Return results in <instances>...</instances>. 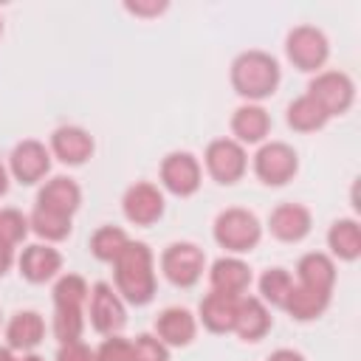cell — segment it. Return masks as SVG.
I'll use <instances>...</instances> for the list:
<instances>
[{"label":"cell","instance_id":"cell-1","mask_svg":"<svg viewBox=\"0 0 361 361\" xmlns=\"http://www.w3.org/2000/svg\"><path fill=\"white\" fill-rule=\"evenodd\" d=\"M113 276L124 302L135 307L149 305L155 296V265H152L149 245L130 240L121 248V254L113 259Z\"/></svg>","mask_w":361,"mask_h":361},{"label":"cell","instance_id":"cell-2","mask_svg":"<svg viewBox=\"0 0 361 361\" xmlns=\"http://www.w3.org/2000/svg\"><path fill=\"white\" fill-rule=\"evenodd\" d=\"M231 85L243 99H248V104L262 102L279 85V65L265 51H243L231 62Z\"/></svg>","mask_w":361,"mask_h":361},{"label":"cell","instance_id":"cell-3","mask_svg":"<svg viewBox=\"0 0 361 361\" xmlns=\"http://www.w3.org/2000/svg\"><path fill=\"white\" fill-rule=\"evenodd\" d=\"M212 234H214V240H217L220 248H226L231 254H245V251L257 248V243L262 237V226H259V220H257L254 212L240 209V206H231V209H226V212L217 214Z\"/></svg>","mask_w":361,"mask_h":361},{"label":"cell","instance_id":"cell-4","mask_svg":"<svg viewBox=\"0 0 361 361\" xmlns=\"http://www.w3.org/2000/svg\"><path fill=\"white\" fill-rule=\"evenodd\" d=\"M285 51H288V59L293 62V68L310 73V71H319L327 62L330 42H327L322 28H316V25H296V28H290V34L285 39Z\"/></svg>","mask_w":361,"mask_h":361},{"label":"cell","instance_id":"cell-5","mask_svg":"<svg viewBox=\"0 0 361 361\" xmlns=\"http://www.w3.org/2000/svg\"><path fill=\"white\" fill-rule=\"evenodd\" d=\"M307 96H313L322 104V110L333 118V116H341V113H347L353 107L355 85L344 71H322V73H316L310 79Z\"/></svg>","mask_w":361,"mask_h":361},{"label":"cell","instance_id":"cell-6","mask_svg":"<svg viewBox=\"0 0 361 361\" xmlns=\"http://www.w3.org/2000/svg\"><path fill=\"white\" fill-rule=\"evenodd\" d=\"M299 169V155L285 141H268L254 155V172L268 186H285Z\"/></svg>","mask_w":361,"mask_h":361},{"label":"cell","instance_id":"cell-7","mask_svg":"<svg viewBox=\"0 0 361 361\" xmlns=\"http://www.w3.org/2000/svg\"><path fill=\"white\" fill-rule=\"evenodd\" d=\"M206 268V254L195 243H172L161 254V271L175 288H192Z\"/></svg>","mask_w":361,"mask_h":361},{"label":"cell","instance_id":"cell-8","mask_svg":"<svg viewBox=\"0 0 361 361\" xmlns=\"http://www.w3.org/2000/svg\"><path fill=\"white\" fill-rule=\"evenodd\" d=\"M206 169L209 175L217 180V183H237L243 175H245V166H248V158H245V149L243 144H237L234 138H214L209 147H206Z\"/></svg>","mask_w":361,"mask_h":361},{"label":"cell","instance_id":"cell-9","mask_svg":"<svg viewBox=\"0 0 361 361\" xmlns=\"http://www.w3.org/2000/svg\"><path fill=\"white\" fill-rule=\"evenodd\" d=\"M90 324L96 333L104 336H118V330L127 324V310L121 296L107 285V282H96L90 288Z\"/></svg>","mask_w":361,"mask_h":361},{"label":"cell","instance_id":"cell-10","mask_svg":"<svg viewBox=\"0 0 361 361\" xmlns=\"http://www.w3.org/2000/svg\"><path fill=\"white\" fill-rule=\"evenodd\" d=\"M200 178H203V169L192 152H169L161 161V183L166 192L178 197L195 195L200 189Z\"/></svg>","mask_w":361,"mask_h":361},{"label":"cell","instance_id":"cell-11","mask_svg":"<svg viewBox=\"0 0 361 361\" xmlns=\"http://www.w3.org/2000/svg\"><path fill=\"white\" fill-rule=\"evenodd\" d=\"M121 209H124V217L130 223H135V226H152L164 214V192L155 183L138 180V183H133L124 192Z\"/></svg>","mask_w":361,"mask_h":361},{"label":"cell","instance_id":"cell-12","mask_svg":"<svg viewBox=\"0 0 361 361\" xmlns=\"http://www.w3.org/2000/svg\"><path fill=\"white\" fill-rule=\"evenodd\" d=\"M8 166H11V175L23 186H31V183H37V180H42L48 175V169H51V152L45 149L42 141L25 138V141H20L11 149Z\"/></svg>","mask_w":361,"mask_h":361},{"label":"cell","instance_id":"cell-13","mask_svg":"<svg viewBox=\"0 0 361 361\" xmlns=\"http://www.w3.org/2000/svg\"><path fill=\"white\" fill-rule=\"evenodd\" d=\"M310 226H313V217H310V209L302 206V203H279L271 217H268V228L276 240L282 243H299L310 234Z\"/></svg>","mask_w":361,"mask_h":361},{"label":"cell","instance_id":"cell-14","mask_svg":"<svg viewBox=\"0 0 361 361\" xmlns=\"http://www.w3.org/2000/svg\"><path fill=\"white\" fill-rule=\"evenodd\" d=\"M51 152L68 166H82L93 155V135L73 124L56 127L51 133Z\"/></svg>","mask_w":361,"mask_h":361},{"label":"cell","instance_id":"cell-15","mask_svg":"<svg viewBox=\"0 0 361 361\" xmlns=\"http://www.w3.org/2000/svg\"><path fill=\"white\" fill-rule=\"evenodd\" d=\"M155 336L166 347H186L197 336V319L186 307H166L155 319Z\"/></svg>","mask_w":361,"mask_h":361},{"label":"cell","instance_id":"cell-16","mask_svg":"<svg viewBox=\"0 0 361 361\" xmlns=\"http://www.w3.org/2000/svg\"><path fill=\"white\" fill-rule=\"evenodd\" d=\"M209 285L217 293H228V296H243L251 285V268L237 259V257H220L212 262L209 271Z\"/></svg>","mask_w":361,"mask_h":361},{"label":"cell","instance_id":"cell-17","mask_svg":"<svg viewBox=\"0 0 361 361\" xmlns=\"http://www.w3.org/2000/svg\"><path fill=\"white\" fill-rule=\"evenodd\" d=\"M79 203H82V189L73 178H65V175L51 178L37 195V206L56 212V214H65V217H73Z\"/></svg>","mask_w":361,"mask_h":361},{"label":"cell","instance_id":"cell-18","mask_svg":"<svg viewBox=\"0 0 361 361\" xmlns=\"http://www.w3.org/2000/svg\"><path fill=\"white\" fill-rule=\"evenodd\" d=\"M20 274L34 282V285H42L48 279H54L59 271H62V254L51 245H28L23 254H20Z\"/></svg>","mask_w":361,"mask_h":361},{"label":"cell","instance_id":"cell-19","mask_svg":"<svg viewBox=\"0 0 361 361\" xmlns=\"http://www.w3.org/2000/svg\"><path fill=\"white\" fill-rule=\"evenodd\" d=\"M271 330V313L259 296H240L237 305V319H234V333L243 341H259Z\"/></svg>","mask_w":361,"mask_h":361},{"label":"cell","instance_id":"cell-20","mask_svg":"<svg viewBox=\"0 0 361 361\" xmlns=\"http://www.w3.org/2000/svg\"><path fill=\"white\" fill-rule=\"evenodd\" d=\"M237 305L240 296H228V293H206L200 299V322L206 330L212 333H231L234 330V319H237Z\"/></svg>","mask_w":361,"mask_h":361},{"label":"cell","instance_id":"cell-21","mask_svg":"<svg viewBox=\"0 0 361 361\" xmlns=\"http://www.w3.org/2000/svg\"><path fill=\"white\" fill-rule=\"evenodd\" d=\"M45 336V322L37 310H20L6 324V347L8 350H34Z\"/></svg>","mask_w":361,"mask_h":361},{"label":"cell","instance_id":"cell-22","mask_svg":"<svg viewBox=\"0 0 361 361\" xmlns=\"http://www.w3.org/2000/svg\"><path fill=\"white\" fill-rule=\"evenodd\" d=\"M231 133L237 144H259L271 133V116L259 104H243L231 116Z\"/></svg>","mask_w":361,"mask_h":361},{"label":"cell","instance_id":"cell-23","mask_svg":"<svg viewBox=\"0 0 361 361\" xmlns=\"http://www.w3.org/2000/svg\"><path fill=\"white\" fill-rule=\"evenodd\" d=\"M296 276H299V285H307V288L333 293V285H336V262L327 254H322V251H310V254H305L296 262Z\"/></svg>","mask_w":361,"mask_h":361},{"label":"cell","instance_id":"cell-24","mask_svg":"<svg viewBox=\"0 0 361 361\" xmlns=\"http://www.w3.org/2000/svg\"><path fill=\"white\" fill-rule=\"evenodd\" d=\"M327 305H330L327 290H316V288H307V285H293V290L285 302V310L296 322H313L327 310Z\"/></svg>","mask_w":361,"mask_h":361},{"label":"cell","instance_id":"cell-25","mask_svg":"<svg viewBox=\"0 0 361 361\" xmlns=\"http://www.w3.org/2000/svg\"><path fill=\"white\" fill-rule=\"evenodd\" d=\"M327 245L338 259H358L361 257V226L353 217H341L327 231Z\"/></svg>","mask_w":361,"mask_h":361},{"label":"cell","instance_id":"cell-26","mask_svg":"<svg viewBox=\"0 0 361 361\" xmlns=\"http://www.w3.org/2000/svg\"><path fill=\"white\" fill-rule=\"evenodd\" d=\"M330 121V116L322 110V104L313 96H299L288 104V127L296 133H316Z\"/></svg>","mask_w":361,"mask_h":361},{"label":"cell","instance_id":"cell-27","mask_svg":"<svg viewBox=\"0 0 361 361\" xmlns=\"http://www.w3.org/2000/svg\"><path fill=\"white\" fill-rule=\"evenodd\" d=\"M28 226L34 234H39L42 240L48 243H56V240H65L71 234V217L65 214H56V212H48L42 206H34L31 217H28Z\"/></svg>","mask_w":361,"mask_h":361},{"label":"cell","instance_id":"cell-28","mask_svg":"<svg viewBox=\"0 0 361 361\" xmlns=\"http://www.w3.org/2000/svg\"><path fill=\"white\" fill-rule=\"evenodd\" d=\"M127 243H130V237H127L124 228H118V226H102L90 237V254L96 259H102V262H113Z\"/></svg>","mask_w":361,"mask_h":361},{"label":"cell","instance_id":"cell-29","mask_svg":"<svg viewBox=\"0 0 361 361\" xmlns=\"http://www.w3.org/2000/svg\"><path fill=\"white\" fill-rule=\"evenodd\" d=\"M290 290H293V276L285 268H268L259 276V299L274 307H285Z\"/></svg>","mask_w":361,"mask_h":361},{"label":"cell","instance_id":"cell-30","mask_svg":"<svg viewBox=\"0 0 361 361\" xmlns=\"http://www.w3.org/2000/svg\"><path fill=\"white\" fill-rule=\"evenodd\" d=\"M87 296L90 288L79 274H62L54 285V307H82Z\"/></svg>","mask_w":361,"mask_h":361},{"label":"cell","instance_id":"cell-31","mask_svg":"<svg viewBox=\"0 0 361 361\" xmlns=\"http://www.w3.org/2000/svg\"><path fill=\"white\" fill-rule=\"evenodd\" d=\"M82 330H85L82 307H54V336L59 338V344L79 341Z\"/></svg>","mask_w":361,"mask_h":361},{"label":"cell","instance_id":"cell-32","mask_svg":"<svg viewBox=\"0 0 361 361\" xmlns=\"http://www.w3.org/2000/svg\"><path fill=\"white\" fill-rule=\"evenodd\" d=\"M28 217L20 209H0V243L3 245H17L28 234Z\"/></svg>","mask_w":361,"mask_h":361},{"label":"cell","instance_id":"cell-33","mask_svg":"<svg viewBox=\"0 0 361 361\" xmlns=\"http://www.w3.org/2000/svg\"><path fill=\"white\" fill-rule=\"evenodd\" d=\"M133 361H169V347L158 336L141 333L133 341Z\"/></svg>","mask_w":361,"mask_h":361},{"label":"cell","instance_id":"cell-34","mask_svg":"<svg viewBox=\"0 0 361 361\" xmlns=\"http://www.w3.org/2000/svg\"><path fill=\"white\" fill-rule=\"evenodd\" d=\"M96 361H133V341L121 336H107L96 350Z\"/></svg>","mask_w":361,"mask_h":361},{"label":"cell","instance_id":"cell-35","mask_svg":"<svg viewBox=\"0 0 361 361\" xmlns=\"http://www.w3.org/2000/svg\"><path fill=\"white\" fill-rule=\"evenodd\" d=\"M56 361H96V350H90L82 338L79 341H68V344H59Z\"/></svg>","mask_w":361,"mask_h":361},{"label":"cell","instance_id":"cell-36","mask_svg":"<svg viewBox=\"0 0 361 361\" xmlns=\"http://www.w3.org/2000/svg\"><path fill=\"white\" fill-rule=\"evenodd\" d=\"M124 8L133 11V14L149 17V14H161V11L166 8V3H164V0H161V3H158V0H152V3H138V0H135V3H124Z\"/></svg>","mask_w":361,"mask_h":361},{"label":"cell","instance_id":"cell-37","mask_svg":"<svg viewBox=\"0 0 361 361\" xmlns=\"http://www.w3.org/2000/svg\"><path fill=\"white\" fill-rule=\"evenodd\" d=\"M268 361H305V355H302V353H296V350L282 347V350H274V353L268 355Z\"/></svg>","mask_w":361,"mask_h":361},{"label":"cell","instance_id":"cell-38","mask_svg":"<svg viewBox=\"0 0 361 361\" xmlns=\"http://www.w3.org/2000/svg\"><path fill=\"white\" fill-rule=\"evenodd\" d=\"M14 265V248L11 245H3L0 243V276Z\"/></svg>","mask_w":361,"mask_h":361},{"label":"cell","instance_id":"cell-39","mask_svg":"<svg viewBox=\"0 0 361 361\" xmlns=\"http://www.w3.org/2000/svg\"><path fill=\"white\" fill-rule=\"evenodd\" d=\"M8 192V169L0 164V197Z\"/></svg>","mask_w":361,"mask_h":361},{"label":"cell","instance_id":"cell-40","mask_svg":"<svg viewBox=\"0 0 361 361\" xmlns=\"http://www.w3.org/2000/svg\"><path fill=\"white\" fill-rule=\"evenodd\" d=\"M0 361H17V358H14V350H8V347H0Z\"/></svg>","mask_w":361,"mask_h":361},{"label":"cell","instance_id":"cell-41","mask_svg":"<svg viewBox=\"0 0 361 361\" xmlns=\"http://www.w3.org/2000/svg\"><path fill=\"white\" fill-rule=\"evenodd\" d=\"M17 361H45V358H39V355H34V353H28V355H23V358H17Z\"/></svg>","mask_w":361,"mask_h":361},{"label":"cell","instance_id":"cell-42","mask_svg":"<svg viewBox=\"0 0 361 361\" xmlns=\"http://www.w3.org/2000/svg\"><path fill=\"white\" fill-rule=\"evenodd\" d=\"M0 34H3V20H0Z\"/></svg>","mask_w":361,"mask_h":361},{"label":"cell","instance_id":"cell-43","mask_svg":"<svg viewBox=\"0 0 361 361\" xmlns=\"http://www.w3.org/2000/svg\"><path fill=\"white\" fill-rule=\"evenodd\" d=\"M0 322H3V310H0Z\"/></svg>","mask_w":361,"mask_h":361}]
</instances>
